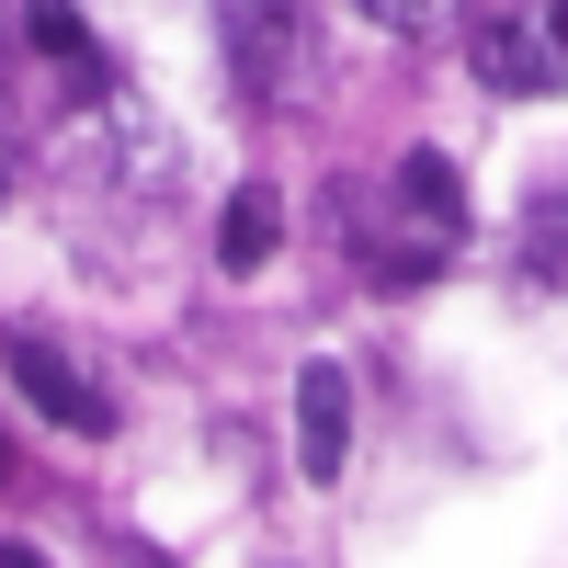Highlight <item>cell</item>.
Listing matches in <instances>:
<instances>
[{
    "label": "cell",
    "mask_w": 568,
    "mask_h": 568,
    "mask_svg": "<svg viewBox=\"0 0 568 568\" xmlns=\"http://www.w3.org/2000/svg\"><path fill=\"white\" fill-rule=\"evenodd\" d=\"M375 262L387 273H433V262H455V240H466V182H455V160L444 149H409L398 171H387V194H375Z\"/></svg>",
    "instance_id": "obj_1"
},
{
    "label": "cell",
    "mask_w": 568,
    "mask_h": 568,
    "mask_svg": "<svg viewBox=\"0 0 568 568\" xmlns=\"http://www.w3.org/2000/svg\"><path fill=\"white\" fill-rule=\"evenodd\" d=\"M466 58L489 91H568V0H466Z\"/></svg>",
    "instance_id": "obj_2"
},
{
    "label": "cell",
    "mask_w": 568,
    "mask_h": 568,
    "mask_svg": "<svg viewBox=\"0 0 568 568\" xmlns=\"http://www.w3.org/2000/svg\"><path fill=\"white\" fill-rule=\"evenodd\" d=\"M216 45H227V80H240L251 103H296L307 91V12L296 0H227Z\"/></svg>",
    "instance_id": "obj_3"
},
{
    "label": "cell",
    "mask_w": 568,
    "mask_h": 568,
    "mask_svg": "<svg viewBox=\"0 0 568 568\" xmlns=\"http://www.w3.org/2000/svg\"><path fill=\"white\" fill-rule=\"evenodd\" d=\"M0 375H12V387H23L45 420H58V433H80V444H103V433H114V398L91 387L69 353H45L34 329H12V342H0Z\"/></svg>",
    "instance_id": "obj_4"
},
{
    "label": "cell",
    "mask_w": 568,
    "mask_h": 568,
    "mask_svg": "<svg viewBox=\"0 0 568 568\" xmlns=\"http://www.w3.org/2000/svg\"><path fill=\"white\" fill-rule=\"evenodd\" d=\"M23 45L45 69H58V91H80V103H114V69H103V34L80 23V0H23Z\"/></svg>",
    "instance_id": "obj_5"
},
{
    "label": "cell",
    "mask_w": 568,
    "mask_h": 568,
    "mask_svg": "<svg viewBox=\"0 0 568 568\" xmlns=\"http://www.w3.org/2000/svg\"><path fill=\"white\" fill-rule=\"evenodd\" d=\"M342 455H353V387H342V364H296V466L329 489L342 478Z\"/></svg>",
    "instance_id": "obj_6"
},
{
    "label": "cell",
    "mask_w": 568,
    "mask_h": 568,
    "mask_svg": "<svg viewBox=\"0 0 568 568\" xmlns=\"http://www.w3.org/2000/svg\"><path fill=\"white\" fill-rule=\"evenodd\" d=\"M273 227H284V205L262 194V182H251V194H227V216H216V262H227V273H262V262H273Z\"/></svg>",
    "instance_id": "obj_7"
},
{
    "label": "cell",
    "mask_w": 568,
    "mask_h": 568,
    "mask_svg": "<svg viewBox=\"0 0 568 568\" xmlns=\"http://www.w3.org/2000/svg\"><path fill=\"white\" fill-rule=\"evenodd\" d=\"M353 12H375L387 34H420V23H444V12H466V0H353Z\"/></svg>",
    "instance_id": "obj_8"
},
{
    "label": "cell",
    "mask_w": 568,
    "mask_h": 568,
    "mask_svg": "<svg viewBox=\"0 0 568 568\" xmlns=\"http://www.w3.org/2000/svg\"><path fill=\"white\" fill-rule=\"evenodd\" d=\"M12 160H23V114H12V80H0V194H12Z\"/></svg>",
    "instance_id": "obj_9"
},
{
    "label": "cell",
    "mask_w": 568,
    "mask_h": 568,
    "mask_svg": "<svg viewBox=\"0 0 568 568\" xmlns=\"http://www.w3.org/2000/svg\"><path fill=\"white\" fill-rule=\"evenodd\" d=\"M0 568H45V557H34V546H23V535H0Z\"/></svg>",
    "instance_id": "obj_10"
}]
</instances>
